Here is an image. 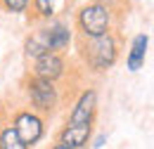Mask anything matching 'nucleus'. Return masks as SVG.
<instances>
[{
	"label": "nucleus",
	"mask_w": 154,
	"mask_h": 149,
	"mask_svg": "<svg viewBox=\"0 0 154 149\" xmlns=\"http://www.w3.org/2000/svg\"><path fill=\"white\" fill-rule=\"evenodd\" d=\"M74 29L78 36L97 38L104 36L109 31H121V24L114 19V14L104 7H100L95 2H85L83 7H78L76 19H74Z\"/></svg>",
	"instance_id": "7ed1b4c3"
},
{
	"label": "nucleus",
	"mask_w": 154,
	"mask_h": 149,
	"mask_svg": "<svg viewBox=\"0 0 154 149\" xmlns=\"http://www.w3.org/2000/svg\"><path fill=\"white\" fill-rule=\"evenodd\" d=\"M90 137H93V126H74V123H66L57 132V144L69 147V149H83V147L90 144Z\"/></svg>",
	"instance_id": "1a4fd4ad"
},
{
	"label": "nucleus",
	"mask_w": 154,
	"mask_h": 149,
	"mask_svg": "<svg viewBox=\"0 0 154 149\" xmlns=\"http://www.w3.org/2000/svg\"><path fill=\"white\" fill-rule=\"evenodd\" d=\"M50 149H69V147H62V144H52Z\"/></svg>",
	"instance_id": "dca6fc26"
},
{
	"label": "nucleus",
	"mask_w": 154,
	"mask_h": 149,
	"mask_svg": "<svg viewBox=\"0 0 154 149\" xmlns=\"http://www.w3.org/2000/svg\"><path fill=\"white\" fill-rule=\"evenodd\" d=\"M76 0H31L29 5V19L33 24H45L52 19H64L66 12H71Z\"/></svg>",
	"instance_id": "39448f33"
},
{
	"label": "nucleus",
	"mask_w": 154,
	"mask_h": 149,
	"mask_svg": "<svg viewBox=\"0 0 154 149\" xmlns=\"http://www.w3.org/2000/svg\"><path fill=\"white\" fill-rule=\"evenodd\" d=\"M90 2H95V5H100V7L109 10L119 24H123V19H126V14H128V7H131L128 0H90Z\"/></svg>",
	"instance_id": "ddd939ff"
},
{
	"label": "nucleus",
	"mask_w": 154,
	"mask_h": 149,
	"mask_svg": "<svg viewBox=\"0 0 154 149\" xmlns=\"http://www.w3.org/2000/svg\"><path fill=\"white\" fill-rule=\"evenodd\" d=\"M0 149H29L19 140V135L14 132L12 123H10V118L0 123Z\"/></svg>",
	"instance_id": "f8f14e48"
},
{
	"label": "nucleus",
	"mask_w": 154,
	"mask_h": 149,
	"mask_svg": "<svg viewBox=\"0 0 154 149\" xmlns=\"http://www.w3.org/2000/svg\"><path fill=\"white\" fill-rule=\"evenodd\" d=\"M21 90L26 95V102L31 104V111L38 116H52L59 107V88L52 81H43L36 76L26 74L21 78Z\"/></svg>",
	"instance_id": "f03ea898"
},
{
	"label": "nucleus",
	"mask_w": 154,
	"mask_h": 149,
	"mask_svg": "<svg viewBox=\"0 0 154 149\" xmlns=\"http://www.w3.org/2000/svg\"><path fill=\"white\" fill-rule=\"evenodd\" d=\"M104 140H107V135H100L95 142H93V147H102V144H104Z\"/></svg>",
	"instance_id": "2eb2a0df"
},
{
	"label": "nucleus",
	"mask_w": 154,
	"mask_h": 149,
	"mask_svg": "<svg viewBox=\"0 0 154 149\" xmlns=\"http://www.w3.org/2000/svg\"><path fill=\"white\" fill-rule=\"evenodd\" d=\"M45 52H50V47H48V38H45V29H43V24H40L38 29H33L26 40H24V57L26 59H36V57L45 55Z\"/></svg>",
	"instance_id": "9d476101"
},
{
	"label": "nucleus",
	"mask_w": 154,
	"mask_h": 149,
	"mask_svg": "<svg viewBox=\"0 0 154 149\" xmlns=\"http://www.w3.org/2000/svg\"><path fill=\"white\" fill-rule=\"evenodd\" d=\"M10 123H12L14 132L19 135V140L29 149L33 144H38L45 135V118L38 116L36 111H31V109H17L10 116Z\"/></svg>",
	"instance_id": "20e7f679"
},
{
	"label": "nucleus",
	"mask_w": 154,
	"mask_h": 149,
	"mask_svg": "<svg viewBox=\"0 0 154 149\" xmlns=\"http://www.w3.org/2000/svg\"><path fill=\"white\" fill-rule=\"evenodd\" d=\"M147 43H149V38L145 36V33H137V36L133 38V43H131V50H128V57H126V64H128V69H131V71H137V69L145 64Z\"/></svg>",
	"instance_id": "9b49d317"
},
{
	"label": "nucleus",
	"mask_w": 154,
	"mask_h": 149,
	"mask_svg": "<svg viewBox=\"0 0 154 149\" xmlns=\"http://www.w3.org/2000/svg\"><path fill=\"white\" fill-rule=\"evenodd\" d=\"M43 29H45V38H48V47H50V52L64 55V52L69 50V45L74 43V29H71L64 19L45 21Z\"/></svg>",
	"instance_id": "0eeeda50"
},
{
	"label": "nucleus",
	"mask_w": 154,
	"mask_h": 149,
	"mask_svg": "<svg viewBox=\"0 0 154 149\" xmlns=\"http://www.w3.org/2000/svg\"><path fill=\"white\" fill-rule=\"evenodd\" d=\"M31 5V0H0V10L5 12H12V14H19V12H26Z\"/></svg>",
	"instance_id": "4468645a"
},
{
	"label": "nucleus",
	"mask_w": 154,
	"mask_h": 149,
	"mask_svg": "<svg viewBox=\"0 0 154 149\" xmlns=\"http://www.w3.org/2000/svg\"><path fill=\"white\" fill-rule=\"evenodd\" d=\"M97 114V93L93 88H85L83 93L78 95L76 104L69 114V121L66 123H74V126H93Z\"/></svg>",
	"instance_id": "6e6552de"
},
{
	"label": "nucleus",
	"mask_w": 154,
	"mask_h": 149,
	"mask_svg": "<svg viewBox=\"0 0 154 149\" xmlns=\"http://www.w3.org/2000/svg\"><path fill=\"white\" fill-rule=\"evenodd\" d=\"M29 74L36 76V78H43V81L57 83L59 78H64V74H66V59L59 52H45V55L36 57L31 62Z\"/></svg>",
	"instance_id": "423d86ee"
},
{
	"label": "nucleus",
	"mask_w": 154,
	"mask_h": 149,
	"mask_svg": "<svg viewBox=\"0 0 154 149\" xmlns=\"http://www.w3.org/2000/svg\"><path fill=\"white\" fill-rule=\"evenodd\" d=\"M74 45L76 52L83 62L85 69L95 71V74H104L119 62L121 55V33L119 31H109L104 36L88 38V36H74Z\"/></svg>",
	"instance_id": "f257e3e1"
}]
</instances>
